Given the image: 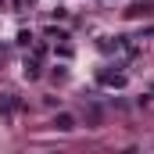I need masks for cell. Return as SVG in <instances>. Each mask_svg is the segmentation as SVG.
<instances>
[{
    "instance_id": "6da1fadb",
    "label": "cell",
    "mask_w": 154,
    "mask_h": 154,
    "mask_svg": "<svg viewBox=\"0 0 154 154\" xmlns=\"http://www.w3.org/2000/svg\"><path fill=\"white\" fill-rule=\"evenodd\" d=\"M54 125H57L61 133H68V129H75V118H72V115H57V118H54Z\"/></svg>"
}]
</instances>
